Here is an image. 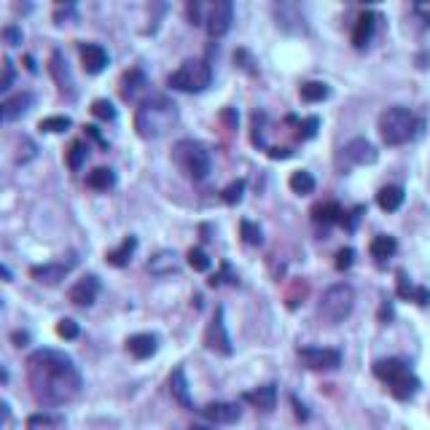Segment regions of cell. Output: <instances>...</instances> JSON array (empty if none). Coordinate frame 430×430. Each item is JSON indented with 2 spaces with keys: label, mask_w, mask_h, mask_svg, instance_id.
<instances>
[{
  "label": "cell",
  "mask_w": 430,
  "mask_h": 430,
  "mask_svg": "<svg viewBox=\"0 0 430 430\" xmlns=\"http://www.w3.org/2000/svg\"><path fill=\"white\" fill-rule=\"evenodd\" d=\"M27 382L41 406L57 409L76 398L84 379L70 355L44 347L27 358Z\"/></svg>",
  "instance_id": "6da1fadb"
},
{
  "label": "cell",
  "mask_w": 430,
  "mask_h": 430,
  "mask_svg": "<svg viewBox=\"0 0 430 430\" xmlns=\"http://www.w3.org/2000/svg\"><path fill=\"white\" fill-rule=\"evenodd\" d=\"M178 119H181L178 105L164 94H156L151 100L140 103L138 113H135V129H138L140 138L156 140L162 135H167L169 129L178 124Z\"/></svg>",
  "instance_id": "7a4b0ae2"
},
{
  "label": "cell",
  "mask_w": 430,
  "mask_h": 430,
  "mask_svg": "<svg viewBox=\"0 0 430 430\" xmlns=\"http://www.w3.org/2000/svg\"><path fill=\"white\" fill-rule=\"evenodd\" d=\"M419 132H422V119L409 107L393 105L382 110L379 116V135H382L384 145H406Z\"/></svg>",
  "instance_id": "3957f363"
},
{
  "label": "cell",
  "mask_w": 430,
  "mask_h": 430,
  "mask_svg": "<svg viewBox=\"0 0 430 430\" xmlns=\"http://www.w3.org/2000/svg\"><path fill=\"white\" fill-rule=\"evenodd\" d=\"M374 374L390 387L393 398L398 400L415 398L417 390H419V379L415 377V371L409 369V363L400 360V358H382V360H377L374 363Z\"/></svg>",
  "instance_id": "277c9868"
},
{
  "label": "cell",
  "mask_w": 430,
  "mask_h": 430,
  "mask_svg": "<svg viewBox=\"0 0 430 430\" xmlns=\"http://www.w3.org/2000/svg\"><path fill=\"white\" fill-rule=\"evenodd\" d=\"M172 162L191 181H204L210 175V169H213L210 151H207V145H202L200 140H178L172 145Z\"/></svg>",
  "instance_id": "5b68a950"
},
{
  "label": "cell",
  "mask_w": 430,
  "mask_h": 430,
  "mask_svg": "<svg viewBox=\"0 0 430 430\" xmlns=\"http://www.w3.org/2000/svg\"><path fill=\"white\" fill-rule=\"evenodd\" d=\"M167 84L172 86V89H178V92L200 94L213 84V67H210V62L200 60V57L185 60L178 70L169 73Z\"/></svg>",
  "instance_id": "8992f818"
},
{
  "label": "cell",
  "mask_w": 430,
  "mask_h": 430,
  "mask_svg": "<svg viewBox=\"0 0 430 430\" xmlns=\"http://www.w3.org/2000/svg\"><path fill=\"white\" fill-rule=\"evenodd\" d=\"M355 307V291L353 285L347 282H337L331 288H325L320 296V304H318V315L322 322L328 325H339L350 318V312Z\"/></svg>",
  "instance_id": "52a82bcc"
},
{
  "label": "cell",
  "mask_w": 430,
  "mask_h": 430,
  "mask_svg": "<svg viewBox=\"0 0 430 430\" xmlns=\"http://www.w3.org/2000/svg\"><path fill=\"white\" fill-rule=\"evenodd\" d=\"M204 347L213 350L215 355H231L234 347H231L229 331H226V312L223 307H215L213 320L207 322V331H204Z\"/></svg>",
  "instance_id": "ba28073f"
},
{
  "label": "cell",
  "mask_w": 430,
  "mask_h": 430,
  "mask_svg": "<svg viewBox=\"0 0 430 430\" xmlns=\"http://www.w3.org/2000/svg\"><path fill=\"white\" fill-rule=\"evenodd\" d=\"M234 19V3L231 0H215L207 6V16H204V27L210 38H223L231 27Z\"/></svg>",
  "instance_id": "9c48e42d"
},
{
  "label": "cell",
  "mask_w": 430,
  "mask_h": 430,
  "mask_svg": "<svg viewBox=\"0 0 430 430\" xmlns=\"http://www.w3.org/2000/svg\"><path fill=\"white\" fill-rule=\"evenodd\" d=\"M48 70H51V78H54V84H57V89L65 100H76V81H73V73H70V65L65 60V54H62L60 48H54L51 51V57H48Z\"/></svg>",
  "instance_id": "30bf717a"
},
{
  "label": "cell",
  "mask_w": 430,
  "mask_h": 430,
  "mask_svg": "<svg viewBox=\"0 0 430 430\" xmlns=\"http://www.w3.org/2000/svg\"><path fill=\"white\" fill-rule=\"evenodd\" d=\"M299 358L312 371H331L339 369V363H341V353L331 350V347H301Z\"/></svg>",
  "instance_id": "8fae6325"
},
{
  "label": "cell",
  "mask_w": 430,
  "mask_h": 430,
  "mask_svg": "<svg viewBox=\"0 0 430 430\" xmlns=\"http://www.w3.org/2000/svg\"><path fill=\"white\" fill-rule=\"evenodd\" d=\"M76 266V259L70 256L67 261H48V263H38L30 269V277L44 282V285H60L62 280L67 277V272Z\"/></svg>",
  "instance_id": "7c38bea8"
},
{
  "label": "cell",
  "mask_w": 430,
  "mask_h": 430,
  "mask_svg": "<svg viewBox=\"0 0 430 430\" xmlns=\"http://www.w3.org/2000/svg\"><path fill=\"white\" fill-rule=\"evenodd\" d=\"M78 54H81V62H84V70L89 73V76H97V73H103L107 67V57L105 46H100V44H92V41H81L78 44Z\"/></svg>",
  "instance_id": "4fadbf2b"
},
{
  "label": "cell",
  "mask_w": 430,
  "mask_h": 430,
  "mask_svg": "<svg viewBox=\"0 0 430 430\" xmlns=\"http://www.w3.org/2000/svg\"><path fill=\"white\" fill-rule=\"evenodd\" d=\"M200 412L207 422H215V425H234V422H240V417H242V409H240L237 403H229V400L207 403V406L200 409Z\"/></svg>",
  "instance_id": "5bb4252c"
},
{
  "label": "cell",
  "mask_w": 430,
  "mask_h": 430,
  "mask_svg": "<svg viewBox=\"0 0 430 430\" xmlns=\"http://www.w3.org/2000/svg\"><path fill=\"white\" fill-rule=\"evenodd\" d=\"M97 296H100V280L94 275L81 277L76 285L67 291L70 304H76V307H92L94 301H97Z\"/></svg>",
  "instance_id": "9a60e30c"
},
{
  "label": "cell",
  "mask_w": 430,
  "mask_h": 430,
  "mask_svg": "<svg viewBox=\"0 0 430 430\" xmlns=\"http://www.w3.org/2000/svg\"><path fill=\"white\" fill-rule=\"evenodd\" d=\"M32 105H35V97H32V92H16L14 97H8V100H3V103H0V124L22 119V116H25Z\"/></svg>",
  "instance_id": "2e32d148"
},
{
  "label": "cell",
  "mask_w": 430,
  "mask_h": 430,
  "mask_svg": "<svg viewBox=\"0 0 430 430\" xmlns=\"http://www.w3.org/2000/svg\"><path fill=\"white\" fill-rule=\"evenodd\" d=\"M145 86H148V81H145V73H143L140 67L126 70V73L122 76V86H119L122 100H126V103H135L140 94L145 92Z\"/></svg>",
  "instance_id": "e0dca14e"
},
{
  "label": "cell",
  "mask_w": 430,
  "mask_h": 430,
  "mask_svg": "<svg viewBox=\"0 0 430 430\" xmlns=\"http://www.w3.org/2000/svg\"><path fill=\"white\" fill-rule=\"evenodd\" d=\"M374 30H377V14L363 11V14L358 16V22H355V27H353V46L363 51V48L371 44Z\"/></svg>",
  "instance_id": "ac0fdd59"
},
{
  "label": "cell",
  "mask_w": 430,
  "mask_h": 430,
  "mask_svg": "<svg viewBox=\"0 0 430 430\" xmlns=\"http://www.w3.org/2000/svg\"><path fill=\"white\" fill-rule=\"evenodd\" d=\"M344 156H347L353 164H374V162H377V148H374L366 138H355L344 145Z\"/></svg>",
  "instance_id": "d6986e66"
},
{
  "label": "cell",
  "mask_w": 430,
  "mask_h": 430,
  "mask_svg": "<svg viewBox=\"0 0 430 430\" xmlns=\"http://www.w3.org/2000/svg\"><path fill=\"white\" fill-rule=\"evenodd\" d=\"M169 393H172V398L178 400L183 409L188 412H194L197 406H194V400H191V393H188V379H185V371L178 366V369H172L169 374Z\"/></svg>",
  "instance_id": "ffe728a7"
},
{
  "label": "cell",
  "mask_w": 430,
  "mask_h": 430,
  "mask_svg": "<svg viewBox=\"0 0 430 430\" xmlns=\"http://www.w3.org/2000/svg\"><path fill=\"white\" fill-rule=\"evenodd\" d=\"M178 269H181V259H178L175 250H159V253L151 256V261H148V272L156 277L175 275Z\"/></svg>",
  "instance_id": "44dd1931"
},
{
  "label": "cell",
  "mask_w": 430,
  "mask_h": 430,
  "mask_svg": "<svg viewBox=\"0 0 430 430\" xmlns=\"http://www.w3.org/2000/svg\"><path fill=\"white\" fill-rule=\"evenodd\" d=\"M156 350H159V339L154 334H135V337L126 339V353L132 358H138V360H145V358L156 355Z\"/></svg>",
  "instance_id": "7402d4cb"
},
{
  "label": "cell",
  "mask_w": 430,
  "mask_h": 430,
  "mask_svg": "<svg viewBox=\"0 0 430 430\" xmlns=\"http://www.w3.org/2000/svg\"><path fill=\"white\" fill-rule=\"evenodd\" d=\"M245 403L250 406H256L259 412H272L277 403V384H261V387H256V390H250L242 396Z\"/></svg>",
  "instance_id": "603a6c76"
},
{
  "label": "cell",
  "mask_w": 430,
  "mask_h": 430,
  "mask_svg": "<svg viewBox=\"0 0 430 430\" xmlns=\"http://www.w3.org/2000/svg\"><path fill=\"white\" fill-rule=\"evenodd\" d=\"M341 204L339 202H320L312 207V221L320 223V226H334V223H341Z\"/></svg>",
  "instance_id": "cb8c5ba5"
},
{
  "label": "cell",
  "mask_w": 430,
  "mask_h": 430,
  "mask_svg": "<svg viewBox=\"0 0 430 430\" xmlns=\"http://www.w3.org/2000/svg\"><path fill=\"white\" fill-rule=\"evenodd\" d=\"M403 188L400 185H384L379 188V194H377V204L382 207L384 213H396L400 204H403Z\"/></svg>",
  "instance_id": "d4e9b609"
},
{
  "label": "cell",
  "mask_w": 430,
  "mask_h": 430,
  "mask_svg": "<svg viewBox=\"0 0 430 430\" xmlns=\"http://www.w3.org/2000/svg\"><path fill=\"white\" fill-rule=\"evenodd\" d=\"M371 256L377 259V261H387V259H393L396 256V250H398V242H396V237H390V234H379V237H374L371 240Z\"/></svg>",
  "instance_id": "484cf974"
},
{
  "label": "cell",
  "mask_w": 430,
  "mask_h": 430,
  "mask_svg": "<svg viewBox=\"0 0 430 430\" xmlns=\"http://www.w3.org/2000/svg\"><path fill=\"white\" fill-rule=\"evenodd\" d=\"M86 185L92 191H110L116 185V172L110 167H94L89 175H86Z\"/></svg>",
  "instance_id": "4316f807"
},
{
  "label": "cell",
  "mask_w": 430,
  "mask_h": 430,
  "mask_svg": "<svg viewBox=\"0 0 430 430\" xmlns=\"http://www.w3.org/2000/svg\"><path fill=\"white\" fill-rule=\"evenodd\" d=\"M135 247H138V240H135V237H126V240H124L116 250H110V253H107V263H110V266H116V269L126 266V263H129V259H132V253H135Z\"/></svg>",
  "instance_id": "83f0119b"
},
{
  "label": "cell",
  "mask_w": 430,
  "mask_h": 430,
  "mask_svg": "<svg viewBox=\"0 0 430 430\" xmlns=\"http://www.w3.org/2000/svg\"><path fill=\"white\" fill-rule=\"evenodd\" d=\"M86 156H89V145L84 143V140H73L70 145H67V156H65V162H67V167L78 172V169L86 164Z\"/></svg>",
  "instance_id": "f1b7e54d"
},
{
  "label": "cell",
  "mask_w": 430,
  "mask_h": 430,
  "mask_svg": "<svg viewBox=\"0 0 430 430\" xmlns=\"http://www.w3.org/2000/svg\"><path fill=\"white\" fill-rule=\"evenodd\" d=\"M291 188H293V194L307 197V194L315 191V175L307 172V169H296L291 175Z\"/></svg>",
  "instance_id": "f546056e"
},
{
  "label": "cell",
  "mask_w": 430,
  "mask_h": 430,
  "mask_svg": "<svg viewBox=\"0 0 430 430\" xmlns=\"http://www.w3.org/2000/svg\"><path fill=\"white\" fill-rule=\"evenodd\" d=\"M328 84H322V81H307L304 86H301V100L304 103H322V100H328Z\"/></svg>",
  "instance_id": "4dcf8cb0"
},
{
  "label": "cell",
  "mask_w": 430,
  "mask_h": 430,
  "mask_svg": "<svg viewBox=\"0 0 430 430\" xmlns=\"http://www.w3.org/2000/svg\"><path fill=\"white\" fill-rule=\"evenodd\" d=\"M240 237H242V242L245 245H253V247H259V245H263V231H261V226L256 223V221H242L240 223Z\"/></svg>",
  "instance_id": "1f68e13d"
},
{
  "label": "cell",
  "mask_w": 430,
  "mask_h": 430,
  "mask_svg": "<svg viewBox=\"0 0 430 430\" xmlns=\"http://www.w3.org/2000/svg\"><path fill=\"white\" fill-rule=\"evenodd\" d=\"M185 261H188V266H191L194 272H207V269L213 266L210 256H207L202 247H191V250L185 253Z\"/></svg>",
  "instance_id": "d6a6232c"
},
{
  "label": "cell",
  "mask_w": 430,
  "mask_h": 430,
  "mask_svg": "<svg viewBox=\"0 0 430 430\" xmlns=\"http://www.w3.org/2000/svg\"><path fill=\"white\" fill-rule=\"evenodd\" d=\"M245 181H231L226 188H223V194H221V200H223V204H229V207H234V204H240L242 202V197H245Z\"/></svg>",
  "instance_id": "836d02e7"
},
{
  "label": "cell",
  "mask_w": 430,
  "mask_h": 430,
  "mask_svg": "<svg viewBox=\"0 0 430 430\" xmlns=\"http://www.w3.org/2000/svg\"><path fill=\"white\" fill-rule=\"evenodd\" d=\"M73 126V122L67 116H48V119H41L38 129L41 132H67Z\"/></svg>",
  "instance_id": "e575fe53"
},
{
  "label": "cell",
  "mask_w": 430,
  "mask_h": 430,
  "mask_svg": "<svg viewBox=\"0 0 430 430\" xmlns=\"http://www.w3.org/2000/svg\"><path fill=\"white\" fill-rule=\"evenodd\" d=\"M92 116L100 119V122H113L116 119V107H113V103H107V100H94Z\"/></svg>",
  "instance_id": "d590c367"
},
{
  "label": "cell",
  "mask_w": 430,
  "mask_h": 430,
  "mask_svg": "<svg viewBox=\"0 0 430 430\" xmlns=\"http://www.w3.org/2000/svg\"><path fill=\"white\" fill-rule=\"evenodd\" d=\"M14 81H16L14 62H11V60H3V65H0V94L8 92V89L14 86Z\"/></svg>",
  "instance_id": "8d00e7d4"
},
{
  "label": "cell",
  "mask_w": 430,
  "mask_h": 430,
  "mask_svg": "<svg viewBox=\"0 0 430 430\" xmlns=\"http://www.w3.org/2000/svg\"><path fill=\"white\" fill-rule=\"evenodd\" d=\"M318 126H320V119L318 116H309L304 122H299V140H309L318 135Z\"/></svg>",
  "instance_id": "74e56055"
},
{
  "label": "cell",
  "mask_w": 430,
  "mask_h": 430,
  "mask_svg": "<svg viewBox=\"0 0 430 430\" xmlns=\"http://www.w3.org/2000/svg\"><path fill=\"white\" fill-rule=\"evenodd\" d=\"M57 334H60L62 339H78V334H81V328H78L76 320H70V318H62L60 322H57Z\"/></svg>",
  "instance_id": "f35d334b"
},
{
  "label": "cell",
  "mask_w": 430,
  "mask_h": 430,
  "mask_svg": "<svg viewBox=\"0 0 430 430\" xmlns=\"http://www.w3.org/2000/svg\"><path fill=\"white\" fill-rule=\"evenodd\" d=\"M415 293H417V285L409 282L406 272H398V296L403 301H415Z\"/></svg>",
  "instance_id": "ab89813d"
},
{
  "label": "cell",
  "mask_w": 430,
  "mask_h": 430,
  "mask_svg": "<svg viewBox=\"0 0 430 430\" xmlns=\"http://www.w3.org/2000/svg\"><path fill=\"white\" fill-rule=\"evenodd\" d=\"M353 263H355V250H353V247H341V250L337 253V261H334V266H337L339 272H347Z\"/></svg>",
  "instance_id": "60d3db41"
},
{
  "label": "cell",
  "mask_w": 430,
  "mask_h": 430,
  "mask_svg": "<svg viewBox=\"0 0 430 430\" xmlns=\"http://www.w3.org/2000/svg\"><path fill=\"white\" fill-rule=\"evenodd\" d=\"M185 14L191 19V25H204V16H207V6L204 3H191L185 8Z\"/></svg>",
  "instance_id": "b9f144b4"
},
{
  "label": "cell",
  "mask_w": 430,
  "mask_h": 430,
  "mask_svg": "<svg viewBox=\"0 0 430 430\" xmlns=\"http://www.w3.org/2000/svg\"><path fill=\"white\" fill-rule=\"evenodd\" d=\"M0 38H3L8 46H19V44H22V30H19L16 25H8V27L0 30Z\"/></svg>",
  "instance_id": "7bdbcfd3"
},
{
  "label": "cell",
  "mask_w": 430,
  "mask_h": 430,
  "mask_svg": "<svg viewBox=\"0 0 430 430\" xmlns=\"http://www.w3.org/2000/svg\"><path fill=\"white\" fill-rule=\"evenodd\" d=\"M360 215H363V207H355L353 213L341 215V226H344L347 231H355V226L360 223Z\"/></svg>",
  "instance_id": "ee69618b"
},
{
  "label": "cell",
  "mask_w": 430,
  "mask_h": 430,
  "mask_svg": "<svg viewBox=\"0 0 430 430\" xmlns=\"http://www.w3.org/2000/svg\"><path fill=\"white\" fill-rule=\"evenodd\" d=\"M415 14L430 27V3H415Z\"/></svg>",
  "instance_id": "f6af8a7d"
},
{
  "label": "cell",
  "mask_w": 430,
  "mask_h": 430,
  "mask_svg": "<svg viewBox=\"0 0 430 430\" xmlns=\"http://www.w3.org/2000/svg\"><path fill=\"white\" fill-rule=\"evenodd\" d=\"M266 156H272V159H291L293 151L291 148H266Z\"/></svg>",
  "instance_id": "bcb514c9"
},
{
  "label": "cell",
  "mask_w": 430,
  "mask_h": 430,
  "mask_svg": "<svg viewBox=\"0 0 430 430\" xmlns=\"http://www.w3.org/2000/svg\"><path fill=\"white\" fill-rule=\"evenodd\" d=\"M84 129H86V135H89V138H92L94 143H100V145H103V148H107L105 138H103V135H100V129H97V126H92V124H89V126H84Z\"/></svg>",
  "instance_id": "7dc6e473"
},
{
  "label": "cell",
  "mask_w": 430,
  "mask_h": 430,
  "mask_svg": "<svg viewBox=\"0 0 430 430\" xmlns=\"http://www.w3.org/2000/svg\"><path fill=\"white\" fill-rule=\"evenodd\" d=\"M291 403H293V409H296V412H299V419H307V409H304V406H301V400L296 398V396H291Z\"/></svg>",
  "instance_id": "c3c4849f"
},
{
  "label": "cell",
  "mask_w": 430,
  "mask_h": 430,
  "mask_svg": "<svg viewBox=\"0 0 430 430\" xmlns=\"http://www.w3.org/2000/svg\"><path fill=\"white\" fill-rule=\"evenodd\" d=\"M6 417H8V406H6V403H3V400H0V425H3V422H6Z\"/></svg>",
  "instance_id": "681fc988"
},
{
  "label": "cell",
  "mask_w": 430,
  "mask_h": 430,
  "mask_svg": "<svg viewBox=\"0 0 430 430\" xmlns=\"http://www.w3.org/2000/svg\"><path fill=\"white\" fill-rule=\"evenodd\" d=\"M0 277H3V280H6V282H8V280H11V272H8V269H6V266H3V263H0Z\"/></svg>",
  "instance_id": "f907efd6"
},
{
  "label": "cell",
  "mask_w": 430,
  "mask_h": 430,
  "mask_svg": "<svg viewBox=\"0 0 430 430\" xmlns=\"http://www.w3.org/2000/svg\"><path fill=\"white\" fill-rule=\"evenodd\" d=\"M25 65H27V70H35V62H32V57H25Z\"/></svg>",
  "instance_id": "816d5d0a"
},
{
  "label": "cell",
  "mask_w": 430,
  "mask_h": 430,
  "mask_svg": "<svg viewBox=\"0 0 430 430\" xmlns=\"http://www.w3.org/2000/svg\"><path fill=\"white\" fill-rule=\"evenodd\" d=\"M188 430H213V428H207V425H191Z\"/></svg>",
  "instance_id": "f5cc1de1"
},
{
  "label": "cell",
  "mask_w": 430,
  "mask_h": 430,
  "mask_svg": "<svg viewBox=\"0 0 430 430\" xmlns=\"http://www.w3.org/2000/svg\"><path fill=\"white\" fill-rule=\"evenodd\" d=\"M0 379H6V371H0Z\"/></svg>",
  "instance_id": "db71d44e"
}]
</instances>
